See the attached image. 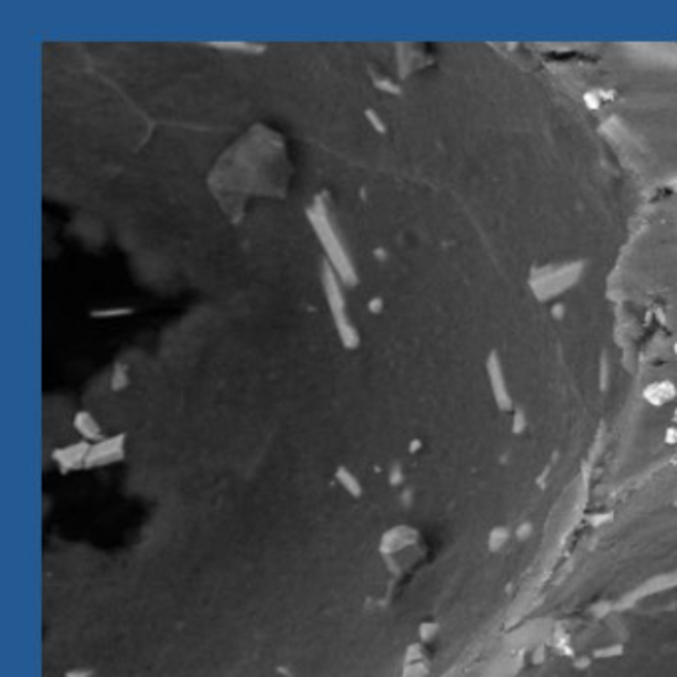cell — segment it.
I'll return each instance as SVG.
<instances>
[{
    "instance_id": "7a4b0ae2",
    "label": "cell",
    "mask_w": 677,
    "mask_h": 677,
    "mask_svg": "<svg viewBox=\"0 0 677 677\" xmlns=\"http://www.w3.org/2000/svg\"><path fill=\"white\" fill-rule=\"evenodd\" d=\"M66 677H94L91 671H84V669H74V671H68Z\"/></svg>"
},
{
    "instance_id": "6da1fadb",
    "label": "cell",
    "mask_w": 677,
    "mask_h": 677,
    "mask_svg": "<svg viewBox=\"0 0 677 677\" xmlns=\"http://www.w3.org/2000/svg\"><path fill=\"white\" fill-rule=\"evenodd\" d=\"M338 481L342 483V486L352 495V497H360V495H362V486H360V483L353 479V475H348L346 471H340Z\"/></svg>"
}]
</instances>
